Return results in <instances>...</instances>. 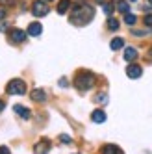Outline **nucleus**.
<instances>
[{
	"label": "nucleus",
	"mask_w": 152,
	"mask_h": 154,
	"mask_svg": "<svg viewBox=\"0 0 152 154\" xmlns=\"http://www.w3.org/2000/svg\"><path fill=\"white\" fill-rule=\"evenodd\" d=\"M32 11H34L35 17H45V15H48V6L43 0H35L34 6H32Z\"/></svg>",
	"instance_id": "20e7f679"
},
{
	"label": "nucleus",
	"mask_w": 152,
	"mask_h": 154,
	"mask_svg": "<svg viewBox=\"0 0 152 154\" xmlns=\"http://www.w3.org/2000/svg\"><path fill=\"white\" fill-rule=\"evenodd\" d=\"M4 106H6V104H4V100H0V112L4 109Z\"/></svg>",
	"instance_id": "cd10ccee"
},
{
	"label": "nucleus",
	"mask_w": 152,
	"mask_h": 154,
	"mask_svg": "<svg viewBox=\"0 0 152 154\" xmlns=\"http://www.w3.org/2000/svg\"><path fill=\"white\" fill-rule=\"evenodd\" d=\"M0 32H6V24L4 23H0Z\"/></svg>",
	"instance_id": "a878e982"
},
{
	"label": "nucleus",
	"mask_w": 152,
	"mask_h": 154,
	"mask_svg": "<svg viewBox=\"0 0 152 154\" xmlns=\"http://www.w3.org/2000/svg\"><path fill=\"white\" fill-rule=\"evenodd\" d=\"M32 100H35V102H45V100H47V93L43 91V89H34V91H32Z\"/></svg>",
	"instance_id": "1a4fd4ad"
},
{
	"label": "nucleus",
	"mask_w": 152,
	"mask_h": 154,
	"mask_svg": "<svg viewBox=\"0 0 152 154\" xmlns=\"http://www.w3.org/2000/svg\"><path fill=\"white\" fill-rule=\"evenodd\" d=\"M95 100L99 102V104H108V95L106 93H99V95L95 97Z\"/></svg>",
	"instance_id": "6ab92c4d"
},
{
	"label": "nucleus",
	"mask_w": 152,
	"mask_h": 154,
	"mask_svg": "<svg viewBox=\"0 0 152 154\" xmlns=\"http://www.w3.org/2000/svg\"><path fill=\"white\" fill-rule=\"evenodd\" d=\"M47 2H52V0H47Z\"/></svg>",
	"instance_id": "2f4dec72"
},
{
	"label": "nucleus",
	"mask_w": 152,
	"mask_h": 154,
	"mask_svg": "<svg viewBox=\"0 0 152 154\" xmlns=\"http://www.w3.org/2000/svg\"><path fill=\"white\" fill-rule=\"evenodd\" d=\"M95 2H96V4H104V0H95Z\"/></svg>",
	"instance_id": "c85d7f7f"
},
{
	"label": "nucleus",
	"mask_w": 152,
	"mask_h": 154,
	"mask_svg": "<svg viewBox=\"0 0 152 154\" xmlns=\"http://www.w3.org/2000/svg\"><path fill=\"white\" fill-rule=\"evenodd\" d=\"M59 85H61V87H67V85H69L67 78H61V80H59Z\"/></svg>",
	"instance_id": "b1692460"
},
{
	"label": "nucleus",
	"mask_w": 152,
	"mask_h": 154,
	"mask_svg": "<svg viewBox=\"0 0 152 154\" xmlns=\"http://www.w3.org/2000/svg\"><path fill=\"white\" fill-rule=\"evenodd\" d=\"M13 109L17 112V115H19V117H23V119H30V117H32V112H30V109H28L26 106H20V104H17Z\"/></svg>",
	"instance_id": "6e6552de"
},
{
	"label": "nucleus",
	"mask_w": 152,
	"mask_h": 154,
	"mask_svg": "<svg viewBox=\"0 0 152 154\" xmlns=\"http://www.w3.org/2000/svg\"><path fill=\"white\" fill-rule=\"evenodd\" d=\"M26 32H23V30H11L9 32V39H11L13 43H23V41H26Z\"/></svg>",
	"instance_id": "0eeeda50"
},
{
	"label": "nucleus",
	"mask_w": 152,
	"mask_h": 154,
	"mask_svg": "<svg viewBox=\"0 0 152 154\" xmlns=\"http://www.w3.org/2000/svg\"><path fill=\"white\" fill-rule=\"evenodd\" d=\"M59 141L63 143V145H71V143H72V137L67 136V134H61V136H59Z\"/></svg>",
	"instance_id": "aec40b11"
},
{
	"label": "nucleus",
	"mask_w": 152,
	"mask_h": 154,
	"mask_svg": "<svg viewBox=\"0 0 152 154\" xmlns=\"http://www.w3.org/2000/svg\"><path fill=\"white\" fill-rule=\"evenodd\" d=\"M108 28H110V30H119V20L110 17V19H108Z\"/></svg>",
	"instance_id": "a211bd4d"
},
{
	"label": "nucleus",
	"mask_w": 152,
	"mask_h": 154,
	"mask_svg": "<svg viewBox=\"0 0 152 154\" xmlns=\"http://www.w3.org/2000/svg\"><path fill=\"white\" fill-rule=\"evenodd\" d=\"M117 9H119V11H121V13H128L130 11V6H128V2H124V0H117Z\"/></svg>",
	"instance_id": "dca6fc26"
},
{
	"label": "nucleus",
	"mask_w": 152,
	"mask_h": 154,
	"mask_svg": "<svg viewBox=\"0 0 152 154\" xmlns=\"http://www.w3.org/2000/svg\"><path fill=\"white\" fill-rule=\"evenodd\" d=\"M141 74H143V69H141L139 65H135V63H132V65L126 67V76L128 78H139Z\"/></svg>",
	"instance_id": "423d86ee"
},
{
	"label": "nucleus",
	"mask_w": 152,
	"mask_h": 154,
	"mask_svg": "<svg viewBox=\"0 0 152 154\" xmlns=\"http://www.w3.org/2000/svg\"><path fill=\"white\" fill-rule=\"evenodd\" d=\"M110 47H111V50H119V48H123V47H124V39H121V37H115V39H111Z\"/></svg>",
	"instance_id": "2eb2a0df"
},
{
	"label": "nucleus",
	"mask_w": 152,
	"mask_h": 154,
	"mask_svg": "<svg viewBox=\"0 0 152 154\" xmlns=\"http://www.w3.org/2000/svg\"><path fill=\"white\" fill-rule=\"evenodd\" d=\"M143 20H145V24H147V26H152V13L145 15V19H143Z\"/></svg>",
	"instance_id": "4be33fe9"
},
{
	"label": "nucleus",
	"mask_w": 152,
	"mask_h": 154,
	"mask_svg": "<svg viewBox=\"0 0 152 154\" xmlns=\"http://www.w3.org/2000/svg\"><path fill=\"white\" fill-rule=\"evenodd\" d=\"M130 2H135V0H130Z\"/></svg>",
	"instance_id": "7c9ffc66"
},
{
	"label": "nucleus",
	"mask_w": 152,
	"mask_h": 154,
	"mask_svg": "<svg viewBox=\"0 0 152 154\" xmlns=\"http://www.w3.org/2000/svg\"><path fill=\"white\" fill-rule=\"evenodd\" d=\"M0 2H4V4H6V2H8V4H13L15 0H0Z\"/></svg>",
	"instance_id": "bb28decb"
},
{
	"label": "nucleus",
	"mask_w": 152,
	"mask_h": 154,
	"mask_svg": "<svg viewBox=\"0 0 152 154\" xmlns=\"http://www.w3.org/2000/svg\"><path fill=\"white\" fill-rule=\"evenodd\" d=\"M135 20H137V17L132 15V13H126V15H124V23L130 24V26H134V24H135Z\"/></svg>",
	"instance_id": "f3484780"
},
{
	"label": "nucleus",
	"mask_w": 152,
	"mask_h": 154,
	"mask_svg": "<svg viewBox=\"0 0 152 154\" xmlns=\"http://www.w3.org/2000/svg\"><path fill=\"white\" fill-rule=\"evenodd\" d=\"M91 121H93V123H104V121H106V113L102 112V109H95V112L91 113Z\"/></svg>",
	"instance_id": "f8f14e48"
},
{
	"label": "nucleus",
	"mask_w": 152,
	"mask_h": 154,
	"mask_svg": "<svg viewBox=\"0 0 152 154\" xmlns=\"http://www.w3.org/2000/svg\"><path fill=\"white\" fill-rule=\"evenodd\" d=\"M69 8H71V0H59V4H58V13H59V15H65Z\"/></svg>",
	"instance_id": "4468645a"
},
{
	"label": "nucleus",
	"mask_w": 152,
	"mask_h": 154,
	"mask_svg": "<svg viewBox=\"0 0 152 154\" xmlns=\"http://www.w3.org/2000/svg\"><path fill=\"white\" fill-rule=\"evenodd\" d=\"M41 32H43V26L39 24V23H32L30 26H28V35H41Z\"/></svg>",
	"instance_id": "9b49d317"
},
{
	"label": "nucleus",
	"mask_w": 152,
	"mask_h": 154,
	"mask_svg": "<svg viewBox=\"0 0 152 154\" xmlns=\"http://www.w3.org/2000/svg\"><path fill=\"white\" fill-rule=\"evenodd\" d=\"M148 4H150V6H152V0H148Z\"/></svg>",
	"instance_id": "c756f323"
},
{
	"label": "nucleus",
	"mask_w": 152,
	"mask_h": 154,
	"mask_svg": "<svg viewBox=\"0 0 152 154\" xmlns=\"http://www.w3.org/2000/svg\"><path fill=\"white\" fill-rule=\"evenodd\" d=\"M95 82H96V78H95V74L93 72H82V74H78L76 76V87H78L80 91H87V89H91V87L95 85Z\"/></svg>",
	"instance_id": "f03ea898"
},
{
	"label": "nucleus",
	"mask_w": 152,
	"mask_h": 154,
	"mask_svg": "<svg viewBox=\"0 0 152 154\" xmlns=\"http://www.w3.org/2000/svg\"><path fill=\"white\" fill-rule=\"evenodd\" d=\"M102 6H104V11H106L108 15H111V13H113V9H115L113 4H102Z\"/></svg>",
	"instance_id": "412c9836"
},
{
	"label": "nucleus",
	"mask_w": 152,
	"mask_h": 154,
	"mask_svg": "<svg viewBox=\"0 0 152 154\" xmlns=\"http://www.w3.org/2000/svg\"><path fill=\"white\" fill-rule=\"evenodd\" d=\"M124 60H126V61H134V60H137V50H135L134 47H128V48L124 50Z\"/></svg>",
	"instance_id": "ddd939ff"
},
{
	"label": "nucleus",
	"mask_w": 152,
	"mask_h": 154,
	"mask_svg": "<svg viewBox=\"0 0 152 154\" xmlns=\"http://www.w3.org/2000/svg\"><path fill=\"white\" fill-rule=\"evenodd\" d=\"M95 17V9L87 4H84V6H74L72 8V11H71V23L76 24V26H84V24H87L89 20H93Z\"/></svg>",
	"instance_id": "f257e3e1"
},
{
	"label": "nucleus",
	"mask_w": 152,
	"mask_h": 154,
	"mask_svg": "<svg viewBox=\"0 0 152 154\" xmlns=\"http://www.w3.org/2000/svg\"><path fill=\"white\" fill-rule=\"evenodd\" d=\"M50 150V141L48 139H41L35 143V147H34V152L35 154H47Z\"/></svg>",
	"instance_id": "39448f33"
},
{
	"label": "nucleus",
	"mask_w": 152,
	"mask_h": 154,
	"mask_svg": "<svg viewBox=\"0 0 152 154\" xmlns=\"http://www.w3.org/2000/svg\"><path fill=\"white\" fill-rule=\"evenodd\" d=\"M6 91H8L9 95H24V93H26V84H24L23 80L15 78V80H11V82L6 85Z\"/></svg>",
	"instance_id": "7ed1b4c3"
},
{
	"label": "nucleus",
	"mask_w": 152,
	"mask_h": 154,
	"mask_svg": "<svg viewBox=\"0 0 152 154\" xmlns=\"http://www.w3.org/2000/svg\"><path fill=\"white\" fill-rule=\"evenodd\" d=\"M0 154H11V150H9L8 147H0Z\"/></svg>",
	"instance_id": "5701e85b"
},
{
	"label": "nucleus",
	"mask_w": 152,
	"mask_h": 154,
	"mask_svg": "<svg viewBox=\"0 0 152 154\" xmlns=\"http://www.w3.org/2000/svg\"><path fill=\"white\" fill-rule=\"evenodd\" d=\"M102 154H124V152L119 149L117 145H111V143H110V145H104L102 147Z\"/></svg>",
	"instance_id": "9d476101"
},
{
	"label": "nucleus",
	"mask_w": 152,
	"mask_h": 154,
	"mask_svg": "<svg viewBox=\"0 0 152 154\" xmlns=\"http://www.w3.org/2000/svg\"><path fill=\"white\" fill-rule=\"evenodd\" d=\"M6 15H8V11H6V9H4V8H0V20H2V19H4Z\"/></svg>",
	"instance_id": "393cba45"
}]
</instances>
